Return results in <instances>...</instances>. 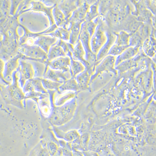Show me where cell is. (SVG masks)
Returning a JSON list of instances; mask_svg holds the SVG:
<instances>
[{
  "label": "cell",
  "instance_id": "cell-42",
  "mask_svg": "<svg viewBox=\"0 0 156 156\" xmlns=\"http://www.w3.org/2000/svg\"><path fill=\"white\" fill-rule=\"evenodd\" d=\"M151 19L152 24L154 28L156 29V16H152Z\"/></svg>",
  "mask_w": 156,
  "mask_h": 156
},
{
  "label": "cell",
  "instance_id": "cell-27",
  "mask_svg": "<svg viewBox=\"0 0 156 156\" xmlns=\"http://www.w3.org/2000/svg\"><path fill=\"white\" fill-rule=\"evenodd\" d=\"M52 15L57 27H63L67 20H66L63 12L58 9L57 5L52 10Z\"/></svg>",
  "mask_w": 156,
  "mask_h": 156
},
{
  "label": "cell",
  "instance_id": "cell-32",
  "mask_svg": "<svg viewBox=\"0 0 156 156\" xmlns=\"http://www.w3.org/2000/svg\"><path fill=\"white\" fill-rule=\"evenodd\" d=\"M30 63L33 65L34 72V78H43L45 70V66L44 64L37 61H30Z\"/></svg>",
  "mask_w": 156,
  "mask_h": 156
},
{
  "label": "cell",
  "instance_id": "cell-37",
  "mask_svg": "<svg viewBox=\"0 0 156 156\" xmlns=\"http://www.w3.org/2000/svg\"><path fill=\"white\" fill-rule=\"evenodd\" d=\"M75 93L73 92H69L65 95L61 96L58 98L56 102V105L58 106H61L69 100V99L74 97Z\"/></svg>",
  "mask_w": 156,
  "mask_h": 156
},
{
  "label": "cell",
  "instance_id": "cell-22",
  "mask_svg": "<svg viewBox=\"0 0 156 156\" xmlns=\"http://www.w3.org/2000/svg\"><path fill=\"white\" fill-rule=\"evenodd\" d=\"M141 55H138V54L134 58L124 61L122 63L120 64L115 67V69L116 70L117 69L119 72L122 73L136 67L137 65V61H138L140 59V56H141Z\"/></svg>",
  "mask_w": 156,
  "mask_h": 156
},
{
  "label": "cell",
  "instance_id": "cell-29",
  "mask_svg": "<svg viewBox=\"0 0 156 156\" xmlns=\"http://www.w3.org/2000/svg\"><path fill=\"white\" fill-rule=\"evenodd\" d=\"M28 156H51L47 144L40 143L32 150Z\"/></svg>",
  "mask_w": 156,
  "mask_h": 156
},
{
  "label": "cell",
  "instance_id": "cell-35",
  "mask_svg": "<svg viewBox=\"0 0 156 156\" xmlns=\"http://www.w3.org/2000/svg\"><path fill=\"white\" fill-rule=\"evenodd\" d=\"M29 80L33 85L34 90H36L38 92L43 93H47V90L44 88L43 86L40 78H33L29 79Z\"/></svg>",
  "mask_w": 156,
  "mask_h": 156
},
{
  "label": "cell",
  "instance_id": "cell-41",
  "mask_svg": "<svg viewBox=\"0 0 156 156\" xmlns=\"http://www.w3.org/2000/svg\"><path fill=\"white\" fill-rule=\"evenodd\" d=\"M83 154L85 156H98L97 154L92 151H85Z\"/></svg>",
  "mask_w": 156,
  "mask_h": 156
},
{
  "label": "cell",
  "instance_id": "cell-17",
  "mask_svg": "<svg viewBox=\"0 0 156 156\" xmlns=\"http://www.w3.org/2000/svg\"><path fill=\"white\" fill-rule=\"evenodd\" d=\"M56 37L51 36L42 35L34 40L33 45H37L47 54L51 46L58 41Z\"/></svg>",
  "mask_w": 156,
  "mask_h": 156
},
{
  "label": "cell",
  "instance_id": "cell-34",
  "mask_svg": "<svg viewBox=\"0 0 156 156\" xmlns=\"http://www.w3.org/2000/svg\"><path fill=\"white\" fill-rule=\"evenodd\" d=\"M1 19L6 18L10 15L12 2L10 1H1Z\"/></svg>",
  "mask_w": 156,
  "mask_h": 156
},
{
  "label": "cell",
  "instance_id": "cell-11",
  "mask_svg": "<svg viewBox=\"0 0 156 156\" xmlns=\"http://www.w3.org/2000/svg\"><path fill=\"white\" fill-rule=\"evenodd\" d=\"M70 61V58L69 57H60L49 62L48 66L53 70H61L65 72L69 71L72 77Z\"/></svg>",
  "mask_w": 156,
  "mask_h": 156
},
{
  "label": "cell",
  "instance_id": "cell-31",
  "mask_svg": "<svg viewBox=\"0 0 156 156\" xmlns=\"http://www.w3.org/2000/svg\"><path fill=\"white\" fill-rule=\"evenodd\" d=\"M44 36H51V37H58L59 40L68 41L69 40V33L68 30L62 27H58L56 30L52 33L44 35Z\"/></svg>",
  "mask_w": 156,
  "mask_h": 156
},
{
  "label": "cell",
  "instance_id": "cell-4",
  "mask_svg": "<svg viewBox=\"0 0 156 156\" xmlns=\"http://www.w3.org/2000/svg\"><path fill=\"white\" fill-rule=\"evenodd\" d=\"M18 51L27 58L48 59L47 54L37 45H30L27 43L20 44Z\"/></svg>",
  "mask_w": 156,
  "mask_h": 156
},
{
  "label": "cell",
  "instance_id": "cell-10",
  "mask_svg": "<svg viewBox=\"0 0 156 156\" xmlns=\"http://www.w3.org/2000/svg\"><path fill=\"white\" fill-rule=\"evenodd\" d=\"M43 78L62 84L66 81L71 79L72 76L69 71L65 72L61 70H53L48 67Z\"/></svg>",
  "mask_w": 156,
  "mask_h": 156
},
{
  "label": "cell",
  "instance_id": "cell-44",
  "mask_svg": "<svg viewBox=\"0 0 156 156\" xmlns=\"http://www.w3.org/2000/svg\"><path fill=\"white\" fill-rule=\"evenodd\" d=\"M56 156V155H55V156Z\"/></svg>",
  "mask_w": 156,
  "mask_h": 156
},
{
  "label": "cell",
  "instance_id": "cell-9",
  "mask_svg": "<svg viewBox=\"0 0 156 156\" xmlns=\"http://www.w3.org/2000/svg\"><path fill=\"white\" fill-rule=\"evenodd\" d=\"M83 1H72V0H66V1H57V5L58 8L63 12L66 17V20H68L70 17L72 13L77 9Z\"/></svg>",
  "mask_w": 156,
  "mask_h": 156
},
{
  "label": "cell",
  "instance_id": "cell-33",
  "mask_svg": "<svg viewBox=\"0 0 156 156\" xmlns=\"http://www.w3.org/2000/svg\"><path fill=\"white\" fill-rule=\"evenodd\" d=\"M43 86L45 90H55L58 91V89L62 84V83L53 81L49 79L40 78Z\"/></svg>",
  "mask_w": 156,
  "mask_h": 156
},
{
  "label": "cell",
  "instance_id": "cell-20",
  "mask_svg": "<svg viewBox=\"0 0 156 156\" xmlns=\"http://www.w3.org/2000/svg\"><path fill=\"white\" fill-rule=\"evenodd\" d=\"M141 48L147 56L154 57L156 53V40L151 37H148L143 42Z\"/></svg>",
  "mask_w": 156,
  "mask_h": 156
},
{
  "label": "cell",
  "instance_id": "cell-24",
  "mask_svg": "<svg viewBox=\"0 0 156 156\" xmlns=\"http://www.w3.org/2000/svg\"><path fill=\"white\" fill-rule=\"evenodd\" d=\"M66 56V54L63 48L58 45L56 42L51 46L47 54V58L49 61L53 60V59L58 57H65Z\"/></svg>",
  "mask_w": 156,
  "mask_h": 156
},
{
  "label": "cell",
  "instance_id": "cell-13",
  "mask_svg": "<svg viewBox=\"0 0 156 156\" xmlns=\"http://www.w3.org/2000/svg\"><path fill=\"white\" fill-rule=\"evenodd\" d=\"M91 38V36L86 29L84 21L81 24L80 33L78 40H80L81 42L84 51H85L86 55L85 56V59L86 60L89 57L91 56L93 54H94L90 48V41Z\"/></svg>",
  "mask_w": 156,
  "mask_h": 156
},
{
  "label": "cell",
  "instance_id": "cell-40",
  "mask_svg": "<svg viewBox=\"0 0 156 156\" xmlns=\"http://www.w3.org/2000/svg\"><path fill=\"white\" fill-rule=\"evenodd\" d=\"M72 154L73 156H83V154L82 152L78 151L77 150H72Z\"/></svg>",
  "mask_w": 156,
  "mask_h": 156
},
{
  "label": "cell",
  "instance_id": "cell-19",
  "mask_svg": "<svg viewBox=\"0 0 156 156\" xmlns=\"http://www.w3.org/2000/svg\"><path fill=\"white\" fill-rule=\"evenodd\" d=\"M140 47H129L125 50L121 55L116 57L115 67L124 61L134 58L139 53Z\"/></svg>",
  "mask_w": 156,
  "mask_h": 156
},
{
  "label": "cell",
  "instance_id": "cell-6",
  "mask_svg": "<svg viewBox=\"0 0 156 156\" xmlns=\"http://www.w3.org/2000/svg\"><path fill=\"white\" fill-rule=\"evenodd\" d=\"M19 66L16 70L20 74L19 82L22 87H23L27 80L34 77V72L33 65L30 62L20 59Z\"/></svg>",
  "mask_w": 156,
  "mask_h": 156
},
{
  "label": "cell",
  "instance_id": "cell-45",
  "mask_svg": "<svg viewBox=\"0 0 156 156\" xmlns=\"http://www.w3.org/2000/svg\"></svg>",
  "mask_w": 156,
  "mask_h": 156
},
{
  "label": "cell",
  "instance_id": "cell-38",
  "mask_svg": "<svg viewBox=\"0 0 156 156\" xmlns=\"http://www.w3.org/2000/svg\"><path fill=\"white\" fill-rule=\"evenodd\" d=\"M47 147L51 156H55L58 149V145L54 142H50L47 143Z\"/></svg>",
  "mask_w": 156,
  "mask_h": 156
},
{
  "label": "cell",
  "instance_id": "cell-7",
  "mask_svg": "<svg viewBox=\"0 0 156 156\" xmlns=\"http://www.w3.org/2000/svg\"><path fill=\"white\" fill-rule=\"evenodd\" d=\"M29 5H31V7L21 11L19 12V15L21 14L23 12H28L29 11H37V12H44L48 16L49 20L51 26H52L55 24L54 21L53 16L52 15V10L57 5L55 4L53 6L47 7L41 1H31L29 2Z\"/></svg>",
  "mask_w": 156,
  "mask_h": 156
},
{
  "label": "cell",
  "instance_id": "cell-16",
  "mask_svg": "<svg viewBox=\"0 0 156 156\" xmlns=\"http://www.w3.org/2000/svg\"><path fill=\"white\" fill-rule=\"evenodd\" d=\"M107 40L97 55V64L108 55L110 50L115 44L116 36L114 33L107 31Z\"/></svg>",
  "mask_w": 156,
  "mask_h": 156
},
{
  "label": "cell",
  "instance_id": "cell-39",
  "mask_svg": "<svg viewBox=\"0 0 156 156\" xmlns=\"http://www.w3.org/2000/svg\"><path fill=\"white\" fill-rule=\"evenodd\" d=\"M22 1H11L12 4H11L10 15L12 16H15L19 5Z\"/></svg>",
  "mask_w": 156,
  "mask_h": 156
},
{
  "label": "cell",
  "instance_id": "cell-5",
  "mask_svg": "<svg viewBox=\"0 0 156 156\" xmlns=\"http://www.w3.org/2000/svg\"><path fill=\"white\" fill-rule=\"evenodd\" d=\"M116 58V57L108 55L98 63L95 72L91 76L90 81L94 80L97 76L104 72H112L117 74V70L115 69Z\"/></svg>",
  "mask_w": 156,
  "mask_h": 156
},
{
  "label": "cell",
  "instance_id": "cell-25",
  "mask_svg": "<svg viewBox=\"0 0 156 156\" xmlns=\"http://www.w3.org/2000/svg\"><path fill=\"white\" fill-rule=\"evenodd\" d=\"M116 36L115 44L122 46H129V39L131 34L125 30H122L119 32H113ZM130 47V46H129Z\"/></svg>",
  "mask_w": 156,
  "mask_h": 156
},
{
  "label": "cell",
  "instance_id": "cell-18",
  "mask_svg": "<svg viewBox=\"0 0 156 156\" xmlns=\"http://www.w3.org/2000/svg\"><path fill=\"white\" fill-rule=\"evenodd\" d=\"M83 22H69L67 30L69 32V43L74 45L79 40L81 27L82 23Z\"/></svg>",
  "mask_w": 156,
  "mask_h": 156
},
{
  "label": "cell",
  "instance_id": "cell-28",
  "mask_svg": "<svg viewBox=\"0 0 156 156\" xmlns=\"http://www.w3.org/2000/svg\"><path fill=\"white\" fill-rule=\"evenodd\" d=\"M80 90L79 85L75 78L72 77L71 79L66 81L58 89V92L61 93L66 90H72L78 91Z\"/></svg>",
  "mask_w": 156,
  "mask_h": 156
},
{
  "label": "cell",
  "instance_id": "cell-8",
  "mask_svg": "<svg viewBox=\"0 0 156 156\" xmlns=\"http://www.w3.org/2000/svg\"><path fill=\"white\" fill-rule=\"evenodd\" d=\"M22 54L19 52L16 56L11 58L5 63L4 70L1 78L3 77L4 80L6 79L8 81H12V74L19 66V61L21 58Z\"/></svg>",
  "mask_w": 156,
  "mask_h": 156
},
{
  "label": "cell",
  "instance_id": "cell-12",
  "mask_svg": "<svg viewBox=\"0 0 156 156\" xmlns=\"http://www.w3.org/2000/svg\"><path fill=\"white\" fill-rule=\"evenodd\" d=\"M20 27H21L24 30V34L22 37H20L19 45L27 43V42L29 40H34L40 36L44 35L45 34L52 33L53 31H55L58 28L56 25L55 24L53 25L52 26H51L48 29L44 30V31L39 33H34L29 31L26 27L22 26V25L20 24Z\"/></svg>",
  "mask_w": 156,
  "mask_h": 156
},
{
  "label": "cell",
  "instance_id": "cell-15",
  "mask_svg": "<svg viewBox=\"0 0 156 156\" xmlns=\"http://www.w3.org/2000/svg\"><path fill=\"white\" fill-rule=\"evenodd\" d=\"M75 47L72 44L68 43V47L72 52V57L75 61H80L86 67L87 62L85 59L86 52L81 42L78 40Z\"/></svg>",
  "mask_w": 156,
  "mask_h": 156
},
{
  "label": "cell",
  "instance_id": "cell-23",
  "mask_svg": "<svg viewBox=\"0 0 156 156\" xmlns=\"http://www.w3.org/2000/svg\"><path fill=\"white\" fill-rule=\"evenodd\" d=\"M66 56L70 58V65L72 72V77L75 78L79 74L85 70L86 67L81 62L74 60L72 57V52L69 51Z\"/></svg>",
  "mask_w": 156,
  "mask_h": 156
},
{
  "label": "cell",
  "instance_id": "cell-36",
  "mask_svg": "<svg viewBox=\"0 0 156 156\" xmlns=\"http://www.w3.org/2000/svg\"><path fill=\"white\" fill-rule=\"evenodd\" d=\"M129 46H122L114 44L111 48L108 55H112L115 57L119 56L120 55L126 50V49L129 48Z\"/></svg>",
  "mask_w": 156,
  "mask_h": 156
},
{
  "label": "cell",
  "instance_id": "cell-2",
  "mask_svg": "<svg viewBox=\"0 0 156 156\" xmlns=\"http://www.w3.org/2000/svg\"><path fill=\"white\" fill-rule=\"evenodd\" d=\"M76 108L75 101L63 106L55 107L50 118V122L55 126L65 124L72 119Z\"/></svg>",
  "mask_w": 156,
  "mask_h": 156
},
{
  "label": "cell",
  "instance_id": "cell-43",
  "mask_svg": "<svg viewBox=\"0 0 156 156\" xmlns=\"http://www.w3.org/2000/svg\"><path fill=\"white\" fill-rule=\"evenodd\" d=\"M153 60H154V62H156V55H154V58H153Z\"/></svg>",
  "mask_w": 156,
  "mask_h": 156
},
{
  "label": "cell",
  "instance_id": "cell-1",
  "mask_svg": "<svg viewBox=\"0 0 156 156\" xmlns=\"http://www.w3.org/2000/svg\"><path fill=\"white\" fill-rule=\"evenodd\" d=\"M17 27H5L1 29V59L5 62L19 53V36Z\"/></svg>",
  "mask_w": 156,
  "mask_h": 156
},
{
  "label": "cell",
  "instance_id": "cell-26",
  "mask_svg": "<svg viewBox=\"0 0 156 156\" xmlns=\"http://www.w3.org/2000/svg\"><path fill=\"white\" fill-rule=\"evenodd\" d=\"M55 133L58 137L63 139L68 142H72L80 137L79 133L76 130H71L66 132H63L58 130L55 128Z\"/></svg>",
  "mask_w": 156,
  "mask_h": 156
},
{
  "label": "cell",
  "instance_id": "cell-30",
  "mask_svg": "<svg viewBox=\"0 0 156 156\" xmlns=\"http://www.w3.org/2000/svg\"><path fill=\"white\" fill-rule=\"evenodd\" d=\"M98 4L99 1H96L90 5L85 19V21H92L94 19L100 16L99 12H98Z\"/></svg>",
  "mask_w": 156,
  "mask_h": 156
},
{
  "label": "cell",
  "instance_id": "cell-14",
  "mask_svg": "<svg viewBox=\"0 0 156 156\" xmlns=\"http://www.w3.org/2000/svg\"><path fill=\"white\" fill-rule=\"evenodd\" d=\"M90 1H83L81 5L74 11L68 19L69 22H84L86 14L90 6Z\"/></svg>",
  "mask_w": 156,
  "mask_h": 156
},
{
  "label": "cell",
  "instance_id": "cell-21",
  "mask_svg": "<svg viewBox=\"0 0 156 156\" xmlns=\"http://www.w3.org/2000/svg\"><path fill=\"white\" fill-rule=\"evenodd\" d=\"M92 75V74L85 69L83 72L76 76L75 79L79 85L80 90H84L87 88Z\"/></svg>",
  "mask_w": 156,
  "mask_h": 156
},
{
  "label": "cell",
  "instance_id": "cell-3",
  "mask_svg": "<svg viewBox=\"0 0 156 156\" xmlns=\"http://www.w3.org/2000/svg\"><path fill=\"white\" fill-rule=\"evenodd\" d=\"M105 24L101 21L97 25L90 41V47L93 53L97 55L107 40V31Z\"/></svg>",
  "mask_w": 156,
  "mask_h": 156
}]
</instances>
